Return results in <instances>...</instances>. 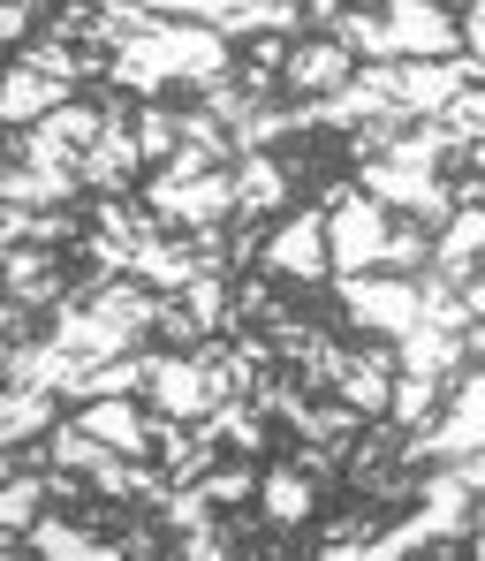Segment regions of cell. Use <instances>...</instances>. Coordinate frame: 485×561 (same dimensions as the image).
Listing matches in <instances>:
<instances>
[{
	"instance_id": "29",
	"label": "cell",
	"mask_w": 485,
	"mask_h": 561,
	"mask_svg": "<svg viewBox=\"0 0 485 561\" xmlns=\"http://www.w3.org/2000/svg\"><path fill=\"white\" fill-rule=\"evenodd\" d=\"M38 456H46V463H54V470H77V478H92V470L106 463V456H114V448H99L92 433H77V425H69V417H61V425H54V433H46V440H38Z\"/></svg>"
},
{
	"instance_id": "23",
	"label": "cell",
	"mask_w": 485,
	"mask_h": 561,
	"mask_svg": "<svg viewBox=\"0 0 485 561\" xmlns=\"http://www.w3.org/2000/svg\"><path fill=\"white\" fill-rule=\"evenodd\" d=\"M77 183L69 175H38V168H15L0 160V205H23V213H46V205H69Z\"/></svg>"
},
{
	"instance_id": "12",
	"label": "cell",
	"mask_w": 485,
	"mask_h": 561,
	"mask_svg": "<svg viewBox=\"0 0 485 561\" xmlns=\"http://www.w3.org/2000/svg\"><path fill=\"white\" fill-rule=\"evenodd\" d=\"M463 334H471V327H463ZM463 334H448V327H425V319H417L409 334H394V342H388V350H394V373H409V379H440V387H448V379L471 365Z\"/></svg>"
},
{
	"instance_id": "21",
	"label": "cell",
	"mask_w": 485,
	"mask_h": 561,
	"mask_svg": "<svg viewBox=\"0 0 485 561\" xmlns=\"http://www.w3.org/2000/svg\"><path fill=\"white\" fill-rule=\"evenodd\" d=\"M15 168H38V175H69L77 183V145L54 129V114L31 122V129H15Z\"/></svg>"
},
{
	"instance_id": "26",
	"label": "cell",
	"mask_w": 485,
	"mask_h": 561,
	"mask_svg": "<svg viewBox=\"0 0 485 561\" xmlns=\"http://www.w3.org/2000/svg\"><path fill=\"white\" fill-rule=\"evenodd\" d=\"M228 266H205V274L190 280V288H183V296H175V304H183V311H190V327L197 334H228Z\"/></svg>"
},
{
	"instance_id": "7",
	"label": "cell",
	"mask_w": 485,
	"mask_h": 561,
	"mask_svg": "<svg viewBox=\"0 0 485 561\" xmlns=\"http://www.w3.org/2000/svg\"><path fill=\"white\" fill-rule=\"evenodd\" d=\"M99 137L77 152V190H92V197H114V190H129L145 175V160H137V137H129V114L114 106V99H99Z\"/></svg>"
},
{
	"instance_id": "43",
	"label": "cell",
	"mask_w": 485,
	"mask_h": 561,
	"mask_svg": "<svg viewBox=\"0 0 485 561\" xmlns=\"http://www.w3.org/2000/svg\"><path fill=\"white\" fill-rule=\"evenodd\" d=\"M8 547H15V539H8V531H0V554H8Z\"/></svg>"
},
{
	"instance_id": "27",
	"label": "cell",
	"mask_w": 485,
	"mask_h": 561,
	"mask_svg": "<svg viewBox=\"0 0 485 561\" xmlns=\"http://www.w3.org/2000/svg\"><path fill=\"white\" fill-rule=\"evenodd\" d=\"M38 516H46V470H15V478L0 485V531L23 539Z\"/></svg>"
},
{
	"instance_id": "30",
	"label": "cell",
	"mask_w": 485,
	"mask_h": 561,
	"mask_svg": "<svg viewBox=\"0 0 485 561\" xmlns=\"http://www.w3.org/2000/svg\"><path fill=\"white\" fill-rule=\"evenodd\" d=\"M425 251H432V228L417 220H388V243H380V274H425Z\"/></svg>"
},
{
	"instance_id": "36",
	"label": "cell",
	"mask_w": 485,
	"mask_h": 561,
	"mask_svg": "<svg viewBox=\"0 0 485 561\" xmlns=\"http://www.w3.org/2000/svg\"><path fill=\"white\" fill-rule=\"evenodd\" d=\"M289 470H303L311 485H342V448H334V440H303L289 456Z\"/></svg>"
},
{
	"instance_id": "14",
	"label": "cell",
	"mask_w": 485,
	"mask_h": 561,
	"mask_svg": "<svg viewBox=\"0 0 485 561\" xmlns=\"http://www.w3.org/2000/svg\"><path fill=\"white\" fill-rule=\"evenodd\" d=\"M61 99H77V92H61V84H46L38 69H23V61H0V129L15 137V129H31V122H46Z\"/></svg>"
},
{
	"instance_id": "40",
	"label": "cell",
	"mask_w": 485,
	"mask_h": 561,
	"mask_svg": "<svg viewBox=\"0 0 485 561\" xmlns=\"http://www.w3.org/2000/svg\"><path fill=\"white\" fill-rule=\"evenodd\" d=\"M455 46L463 54H485V0H463L455 8Z\"/></svg>"
},
{
	"instance_id": "41",
	"label": "cell",
	"mask_w": 485,
	"mask_h": 561,
	"mask_svg": "<svg viewBox=\"0 0 485 561\" xmlns=\"http://www.w3.org/2000/svg\"><path fill=\"white\" fill-rule=\"evenodd\" d=\"M46 501H61V508H77V501H92V485H84L77 470H54V463H46Z\"/></svg>"
},
{
	"instance_id": "25",
	"label": "cell",
	"mask_w": 485,
	"mask_h": 561,
	"mask_svg": "<svg viewBox=\"0 0 485 561\" xmlns=\"http://www.w3.org/2000/svg\"><path fill=\"white\" fill-rule=\"evenodd\" d=\"M197 493L212 501V516H235V508H251V493H258V463H243V456H220V463L197 478Z\"/></svg>"
},
{
	"instance_id": "8",
	"label": "cell",
	"mask_w": 485,
	"mask_h": 561,
	"mask_svg": "<svg viewBox=\"0 0 485 561\" xmlns=\"http://www.w3.org/2000/svg\"><path fill=\"white\" fill-rule=\"evenodd\" d=\"M349 54L326 38V31H303V38H289V54H281V99H326L334 84H349Z\"/></svg>"
},
{
	"instance_id": "3",
	"label": "cell",
	"mask_w": 485,
	"mask_h": 561,
	"mask_svg": "<svg viewBox=\"0 0 485 561\" xmlns=\"http://www.w3.org/2000/svg\"><path fill=\"white\" fill-rule=\"evenodd\" d=\"M137 205H145L160 228H220V220H235V183H228V168L190 175V183H175V175L152 168V183H145Z\"/></svg>"
},
{
	"instance_id": "9",
	"label": "cell",
	"mask_w": 485,
	"mask_h": 561,
	"mask_svg": "<svg viewBox=\"0 0 485 561\" xmlns=\"http://www.w3.org/2000/svg\"><path fill=\"white\" fill-rule=\"evenodd\" d=\"M77 433H92L99 448H114V456H129V463H152V417H145V402H122V394H99L84 402L77 417H69Z\"/></svg>"
},
{
	"instance_id": "31",
	"label": "cell",
	"mask_w": 485,
	"mask_h": 561,
	"mask_svg": "<svg viewBox=\"0 0 485 561\" xmlns=\"http://www.w3.org/2000/svg\"><path fill=\"white\" fill-rule=\"evenodd\" d=\"M175 145H197L212 168H228V160H235V137H228L205 106H175Z\"/></svg>"
},
{
	"instance_id": "2",
	"label": "cell",
	"mask_w": 485,
	"mask_h": 561,
	"mask_svg": "<svg viewBox=\"0 0 485 561\" xmlns=\"http://www.w3.org/2000/svg\"><path fill=\"white\" fill-rule=\"evenodd\" d=\"M326 288L342 296V311H349L357 334L394 342V334L417 327V274H342V280H326Z\"/></svg>"
},
{
	"instance_id": "10",
	"label": "cell",
	"mask_w": 485,
	"mask_h": 561,
	"mask_svg": "<svg viewBox=\"0 0 485 561\" xmlns=\"http://www.w3.org/2000/svg\"><path fill=\"white\" fill-rule=\"evenodd\" d=\"M228 183H235V220H281L289 213V168H281V152H235Z\"/></svg>"
},
{
	"instance_id": "37",
	"label": "cell",
	"mask_w": 485,
	"mask_h": 561,
	"mask_svg": "<svg viewBox=\"0 0 485 561\" xmlns=\"http://www.w3.org/2000/svg\"><path fill=\"white\" fill-rule=\"evenodd\" d=\"M145 15H183V23H220L235 0H137Z\"/></svg>"
},
{
	"instance_id": "22",
	"label": "cell",
	"mask_w": 485,
	"mask_h": 561,
	"mask_svg": "<svg viewBox=\"0 0 485 561\" xmlns=\"http://www.w3.org/2000/svg\"><path fill=\"white\" fill-rule=\"evenodd\" d=\"M388 417L394 433H425L432 417H440V379H409V373H394L388 379Z\"/></svg>"
},
{
	"instance_id": "13",
	"label": "cell",
	"mask_w": 485,
	"mask_h": 561,
	"mask_svg": "<svg viewBox=\"0 0 485 561\" xmlns=\"http://www.w3.org/2000/svg\"><path fill=\"white\" fill-rule=\"evenodd\" d=\"M0 296H15L23 311H54L61 304V251H38V243L0 251Z\"/></svg>"
},
{
	"instance_id": "6",
	"label": "cell",
	"mask_w": 485,
	"mask_h": 561,
	"mask_svg": "<svg viewBox=\"0 0 485 561\" xmlns=\"http://www.w3.org/2000/svg\"><path fill=\"white\" fill-rule=\"evenodd\" d=\"M394 61H455V8L448 0H380Z\"/></svg>"
},
{
	"instance_id": "20",
	"label": "cell",
	"mask_w": 485,
	"mask_h": 561,
	"mask_svg": "<svg viewBox=\"0 0 485 561\" xmlns=\"http://www.w3.org/2000/svg\"><path fill=\"white\" fill-rule=\"evenodd\" d=\"M326 38H334V46H342L349 61H394V46H388V23H380V8H334Z\"/></svg>"
},
{
	"instance_id": "11",
	"label": "cell",
	"mask_w": 485,
	"mask_h": 561,
	"mask_svg": "<svg viewBox=\"0 0 485 561\" xmlns=\"http://www.w3.org/2000/svg\"><path fill=\"white\" fill-rule=\"evenodd\" d=\"M478 251H485V205H455V213L432 228L425 274L432 280H478Z\"/></svg>"
},
{
	"instance_id": "34",
	"label": "cell",
	"mask_w": 485,
	"mask_h": 561,
	"mask_svg": "<svg viewBox=\"0 0 485 561\" xmlns=\"http://www.w3.org/2000/svg\"><path fill=\"white\" fill-rule=\"evenodd\" d=\"M152 516H160V531L175 539V531H197V524H212V501H205L197 485H175V493H168Z\"/></svg>"
},
{
	"instance_id": "15",
	"label": "cell",
	"mask_w": 485,
	"mask_h": 561,
	"mask_svg": "<svg viewBox=\"0 0 485 561\" xmlns=\"http://www.w3.org/2000/svg\"><path fill=\"white\" fill-rule=\"evenodd\" d=\"M258 508H266V524L274 531H303L311 516H319V485L303 478V470H289V463H266L258 470V493H251Z\"/></svg>"
},
{
	"instance_id": "42",
	"label": "cell",
	"mask_w": 485,
	"mask_h": 561,
	"mask_svg": "<svg viewBox=\"0 0 485 561\" xmlns=\"http://www.w3.org/2000/svg\"><path fill=\"white\" fill-rule=\"evenodd\" d=\"M228 561H266V554H258V547H235V554H228Z\"/></svg>"
},
{
	"instance_id": "44",
	"label": "cell",
	"mask_w": 485,
	"mask_h": 561,
	"mask_svg": "<svg viewBox=\"0 0 485 561\" xmlns=\"http://www.w3.org/2000/svg\"><path fill=\"white\" fill-rule=\"evenodd\" d=\"M152 561H175V554H152Z\"/></svg>"
},
{
	"instance_id": "17",
	"label": "cell",
	"mask_w": 485,
	"mask_h": 561,
	"mask_svg": "<svg viewBox=\"0 0 485 561\" xmlns=\"http://www.w3.org/2000/svg\"><path fill=\"white\" fill-rule=\"evenodd\" d=\"M61 425V394H38V387H0V448H31Z\"/></svg>"
},
{
	"instance_id": "19",
	"label": "cell",
	"mask_w": 485,
	"mask_h": 561,
	"mask_svg": "<svg viewBox=\"0 0 485 561\" xmlns=\"http://www.w3.org/2000/svg\"><path fill=\"white\" fill-rule=\"evenodd\" d=\"M197 425L220 440V456H266V417H258L251 402H212Z\"/></svg>"
},
{
	"instance_id": "16",
	"label": "cell",
	"mask_w": 485,
	"mask_h": 561,
	"mask_svg": "<svg viewBox=\"0 0 485 561\" xmlns=\"http://www.w3.org/2000/svg\"><path fill=\"white\" fill-rule=\"evenodd\" d=\"M197 274H205V266L183 251V236L168 228V236H152V243H137V251H129V274H122V280H145L152 296H183Z\"/></svg>"
},
{
	"instance_id": "39",
	"label": "cell",
	"mask_w": 485,
	"mask_h": 561,
	"mask_svg": "<svg viewBox=\"0 0 485 561\" xmlns=\"http://www.w3.org/2000/svg\"><path fill=\"white\" fill-rule=\"evenodd\" d=\"M31 334H38V311H23L15 296H0V357H8L15 342H31Z\"/></svg>"
},
{
	"instance_id": "32",
	"label": "cell",
	"mask_w": 485,
	"mask_h": 561,
	"mask_svg": "<svg viewBox=\"0 0 485 561\" xmlns=\"http://www.w3.org/2000/svg\"><path fill=\"white\" fill-rule=\"evenodd\" d=\"M402 129H409V114H402V106L372 114V122H357V129H342V160H349V168H357V160H380Z\"/></svg>"
},
{
	"instance_id": "5",
	"label": "cell",
	"mask_w": 485,
	"mask_h": 561,
	"mask_svg": "<svg viewBox=\"0 0 485 561\" xmlns=\"http://www.w3.org/2000/svg\"><path fill=\"white\" fill-rule=\"evenodd\" d=\"M388 205H372V197H342V205H326V266L334 280L342 274H380V243H388Z\"/></svg>"
},
{
	"instance_id": "28",
	"label": "cell",
	"mask_w": 485,
	"mask_h": 561,
	"mask_svg": "<svg viewBox=\"0 0 485 561\" xmlns=\"http://www.w3.org/2000/svg\"><path fill=\"white\" fill-rule=\"evenodd\" d=\"M129 137H137V160L145 168H168V152H175V106L168 99H145L129 114Z\"/></svg>"
},
{
	"instance_id": "38",
	"label": "cell",
	"mask_w": 485,
	"mask_h": 561,
	"mask_svg": "<svg viewBox=\"0 0 485 561\" xmlns=\"http://www.w3.org/2000/svg\"><path fill=\"white\" fill-rule=\"evenodd\" d=\"M38 15H46V0H0V46H23Z\"/></svg>"
},
{
	"instance_id": "4",
	"label": "cell",
	"mask_w": 485,
	"mask_h": 561,
	"mask_svg": "<svg viewBox=\"0 0 485 561\" xmlns=\"http://www.w3.org/2000/svg\"><path fill=\"white\" fill-rule=\"evenodd\" d=\"M152 417H175V425H197L212 402H228L220 387H212V373L197 365V357H183V350H160L152 342V373H145V394H137Z\"/></svg>"
},
{
	"instance_id": "24",
	"label": "cell",
	"mask_w": 485,
	"mask_h": 561,
	"mask_svg": "<svg viewBox=\"0 0 485 561\" xmlns=\"http://www.w3.org/2000/svg\"><path fill=\"white\" fill-rule=\"evenodd\" d=\"M289 304H281V280H266V274H235L228 280V334L235 327H274Z\"/></svg>"
},
{
	"instance_id": "33",
	"label": "cell",
	"mask_w": 485,
	"mask_h": 561,
	"mask_svg": "<svg viewBox=\"0 0 485 561\" xmlns=\"http://www.w3.org/2000/svg\"><path fill=\"white\" fill-rule=\"evenodd\" d=\"M197 106H205V114H212V122H220V129L235 137V122H243V114H251L258 99H251L243 84H235V77H228V69H220V77H205V84H197Z\"/></svg>"
},
{
	"instance_id": "18",
	"label": "cell",
	"mask_w": 485,
	"mask_h": 561,
	"mask_svg": "<svg viewBox=\"0 0 485 561\" xmlns=\"http://www.w3.org/2000/svg\"><path fill=\"white\" fill-rule=\"evenodd\" d=\"M145 373H152V342H145V350H122V357H106V365H84V379H77V402H99V394L137 402V394H145Z\"/></svg>"
},
{
	"instance_id": "1",
	"label": "cell",
	"mask_w": 485,
	"mask_h": 561,
	"mask_svg": "<svg viewBox=\"0 0 485 561\" xmlns=\"http://www.w3.org/2000/svg\"><path fill=\"white\" fill-rule=\"evenodd\" d=\"M258 266H266V280L326 288V280H334V266H326V213H319V205H289L281 228H266Z\"/></svg>"
},
{
	"instance_id": "35",
	"label": "cell",
	"mask_w": 485,
	"mask_h": 561,
	"mask_svg": "<svg viewBox=\"0 0 485 561\" xmlns=\"http://www.w3.org/2000/svg\"><path fill=\"white\" fill-rule=\"evenodd\" d=\"M99 122H106V114H99V99H61V106H54V129H61L77 152L99 137Z\"/></svg>"
}]
</instances>
